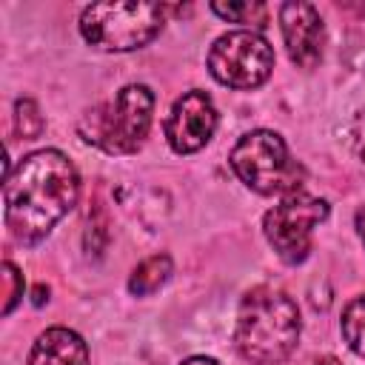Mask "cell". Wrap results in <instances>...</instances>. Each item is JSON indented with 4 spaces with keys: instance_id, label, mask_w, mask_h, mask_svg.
Instances as JSON below:
<instances>
[{
    "instance_id": "cell-20",
    "label": "cell",
    "mask_w": 365,
    "mask_h": 365,
    "mask_svg": "<svg viewBox=\"0 0 365 365\" xmlns=\"http://www.w3.org/2000/svg\"><path fill=\"white\" fill-rule=\"evenodd\" d=\"M314 365H342V362H339L336 356H319V359H317Z\"/></svg>"
},
{
    "instance_id": "cell-9",
    "label": "cell",
    "mask_w": 365,
    "mask_h": 365,
    "mask_svg": "<svg viewBox=\"0 0 365 365\" xmlns=\"http://www.w3.org/2000/svg\"><path fill=\"white\" fill-rule=\"evenodd\" d=\"M279 26L285 37V48L294 66L314 68L322 60L325 48V23L311 3H282L279 6Z\"/></svg>"
},
{
    "instance_id": "cell-5",
    "label": "cell",
    "mask_w": 365,
    "mask_h": 365,
    "mask_svg": "<svg viewBox=\"0 0 365 365\" xmlns=\"http://www.w3.org/2000/svg\"><path fill=\"white\" fill-rule=\"evenodd\" d=\"M234 174L259 194H297L302 165L288 154V145L274 131H251L240 137L228 157Z\"/></svg>"
},
{
    "instance_id": "cell-15",
    "label": "cell",
    "mask_w": 365,
    "mask_h": 365,
    "mask_svg": "<svg viewBox=\"0 0 365 365\" xmlns=\"http://www.w3.org/2000/svg\"><path fill=\"white\" fill-rule=\"evenodd\" d=\"M20 297H23V274L6 259L3 262V314H11Z\"/></svg>"
},
{
    "instance_id": "cell-6",
    "label": "cell",
    "mask_w": 365,
    "mask_h": 365,
    "mask_svg": "<svg viewBox=\"0 0 365 365\" xmlns=\"http://www.w3.org/2000/svg\"><path fill=\"white\" fill-rule=\"evenodd\" d=\"M274 68V48L259 31H228L208 51V71L228 88H257Z\"/></svg>"
},
{
    "instance_id": "cell-3",
    "label": "cell",
    "mask_w": 365,
    "mask_h": 365,
    "mask_svg": "<svg viewBox=\"0 0 365 365\" xmlns=\"http://www.w3.org/2000/svg\"><path fill=\"white\" fill-rule=\"evenodd\" d=\"M154 94L148 86H125L114 100L94 106L80 120V134L86 143L108 154H131L143 145L151 128Z\"/></svg>"
},
{
    "instance_id": "cell-1",
    "label": "cell",
    "mask_w": 365,
    "mask_h": 365,
    "mask_svg": "<svg viewBox=\"0 0 365 365\" xmlns=\"http://www.w3.org/2000/svg\"><path fill=\"white\" fill-rule=\"evenodd\" d=\"M80 194L71 160L54 148L34 151L6 174V225L23 245L40 242L63 220Z\"/></svg>"
},
{
    "instance_id": "cell-13",
    "label": "cell",
    "mask_w": 365,
    "mask_h": 365,
    "mask_svg": "<svg viewBox=\"0 0 365 365\" xmlns=\"http://www.w3.org/2000/svg\"><path fill=\"white\" fill-rule=\"evenodd\" d=\"M211 11L214 14H220L222 20H231V23H245V26H265V17H268V11H265V6L262 3H251V0H245V3H211Z\"/></svg>"
},
{
    "instance_id": "cell-18",
    "label": "cell",
    "mask_w": 365,
    "mask_h": 365,
    "mask_svg": "<svg viewBox=\"0 0 365 365\" xmlns=\"http://www.w3.org/2000/svg\"><path fill=\"white\" fill-rule=\"evenodd\" d=\"M46 299H48V288L37 285V288H34V297H31V302H34V305H43Z\"/></svg>"
},
{
    "instance_id": "cell-11",
    "label": "cell",
    "mask_w": 365,
    "mask_h": 365,
    "mask_svg": "<svg viewBox=\"0 0 365 365\" xmlns=\"http://www.w3.org/2000/svg\"><path fill=\"white\" fill-rule=\"evenodd\" d=\"M168 277H171V259H168L165 254H154V257L143 259V262L131 271V277H128V291H131L134 297H145V294L157 291Z\"/></svg>"
},
{
    "instance_id": "cell-4",
    "label": "cell",
    "mask_w": 365,
    "mask_h": 365,
    "mask_svg": "<svg viewBox=\"0 0 365 365\" xmlns=\"http://www.w3.org/2000/svg\"><path fill=\"white\" fill-rule=\"evenodd\" d=\"M163 29L160 3L106 0L91 3L80 14V31L86 43L100 51H131L151 43Z\"/></svg>"
},
{
    "instance_id": "cell-19",
    "label": "cell",
    "mask_w": 365,
    "mask_h": 365,
    "mask_svg": "<svg viewBox=\"0 0 365 365\" xmlns=\"http://www.w3.org/2000/svg\"><path fill=\"white\" fill-rule=\"evenodd\" d=\"M182 365H220V362L211 359V356H191V359H185Z\"/></svg>"
},
{
    "instance_id": "cell-10",
    "label": "cell",
    "mask_w": 365,
    "mask_h": 365,
    "mask_svg": "<svg viewBox=\"0 0 365 365\" xmlns=\"http://www.w3.org/2000/svg\"><path fill=\"white\" fill-rule=\"evenodd\" d=\"M29 365H88V348L80 334L68 328H48L31 345Z\"/></svg>"
},
{
    "instance_id": "cell-17",
    "label": "cell",
    "mask_w": 365,
    "mask_h": 365,
    "mask_svg": "<svg viewBox=\"0 0 365 365\" xmlns=\"http://www.w3.org/2000/svg\"><path fill=\"white\" fill-rule=\"evenodd\" d=\"M356 234H359V240L365 242V205L356 211Z\"/></svg>"
},
{
    "instance_id": "cell-2",
    "label": "cell",
    "mask_w": 365,
    "mask_h": 365,
    "mask_svg": "<svg viewBox=\"0 0 365 365\" xmlns=\"http://www.w3.org/2000/svg\"><path fill=\"white\" fill-rule=\"evenodd\" d=\"M237 351L251 365H279L285 362L299 342V311L297 302L271 285L248 291L240 302Z\"/></svg>"
},
{
    "instance_id": "cell-16",
    "label": "cell",
    "mask_w": 365,
    "mask_h": 365,
    "mask_svg": "<svg viewBox=\"0 0 365 365\" xmlns=\"http://www.w3.org/2000/svg\"><path fill=\"white\" fill-rule=\"evenodd\" d=\"M351 137H354V151H356V160L365 165V108L356 114L354 128H351Z\"/></svg>"
},
{
    "instance_id": "cell-7",
    "label": "cell",
    "mask_w": 365,
    "mask_h": 365,
    "mask_svg": "<svg viewBox=\"0 0 365 365\" xmlns=\"http://www.w3.org/2000/svg\"><path fill=\"white\" fill-rule=\"evenodd\" d=\"M328 217V202L308 197V194H291L279 205H274L265 220V237L274 245L277 257L288 265H297L311 251V231Z\"/></svg>"
},
{
    "instance_id": "cell-14",
    "label": "cell",
    "mask_w": 365,
    "mask_h": 365,
    "mask_svg": "<svg viewBox=\"0 0 365 365\" xmlns=\"http://www.w3.org/2000/svg\"><path fill=\"white\" fill-rule=\"evenodd\" d=\"M14 128H17V134L23 140L40 137V131H43V114H40V108H37L34 100H29V97L17 100V106H14Z\"/></svg>"
},
{
    "instance_id": "cell-12",
    "label": "cell",
    "mask_w": 365,
    "mask_h": 365,
    "mask_svg": "<svg viewBox=\"0 0 365 365\" xmlns=\"http://www.w3.org/2000/svg\"><path fill=\"white\" fill-rule=\"evenodd\" d=\"M342 336L348 348L365 359V297H356L342 311Z\"/></svg>"
},
{
    "instance_id": "cell-8",
    "label": "cell",
    "mask_w": 365,
    "mask_h": 365,
    "mask_svg": "<svg viewBox=\"0 0 365 365\" xmlns=\"http://www.w3.org/2000/svg\"><path fill=\"white\" fill-rule=\"evenodd\" d=\"M217 128V108L205 91H185L165 120V137L168 145L177 154H194L200 151Z\"/></svg>"
}]
</instances>
